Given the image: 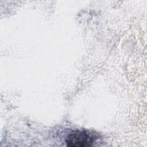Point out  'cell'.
<instances>
[{
	"instance_id": "1",
	"label": "cell",
	"mask_w": 147,
	"mask_h": 147,
	"mask_svg": "<svg viewBox=\"0 0 147 147\" xmlns=\"http://www.w3.org/2000/svg\"><path fill=\"white\" fill-rule=\"evenodd\" d=\"M96 136L86 130H76L71 132L67 137L65 142L71 147H86L92 145Z\"/></svg>"
}]
</instances>
